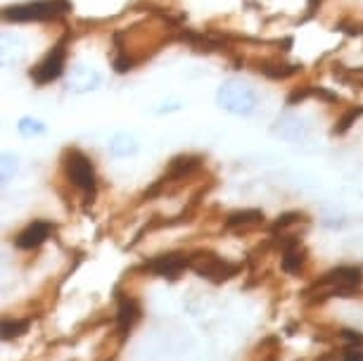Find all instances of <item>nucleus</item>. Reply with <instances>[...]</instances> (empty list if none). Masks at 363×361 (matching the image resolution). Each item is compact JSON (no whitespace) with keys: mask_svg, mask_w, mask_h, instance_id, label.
I'll return each instance as SVG.
<instances>
[{"mask_svg":"<svg viewBox=\"0 0 363 361\" xmlns=\"http://www.w3.org/2000/svg\"><path fill=\"white\" fill-rule=\"evenodd\" d=\"M50 236H52V224H50V221L36 219V221H31V224L24 226L22 231L15 236V248L22 250V252L38 250Z\"/></svg>","mask_w":363,"mask_h":361,"instance_id":"nucleus-8","label":"nucleus"},{"mask_svg":"<svg viewBox=\"0 0 363 361\" xmlns=\"http://www.w3.org/2000/svg\"><path fill=\"white\" fill-rule=\"evenodd\" d=\"M306 262V252L301 250L297 238H285L283 240V257H280V267L285 274H299L304 269Z\"/></svg>","mask_w":363,"mask_h":361,"instance_id":"nucleus-11","label":"nucleus"},{"mask_svg":"<svg viewBox=\"0 0 363 361\" xmlns=\"http://www.w3.org/2000/svg\"><path fill=\"white\" fill-rule=\"evenodd\" d=\"M216 102H219L221 110L238 114V117H247L257 107V93L247 81L226 79L216 90Z\"/></svg>","mask_w":363,"mask_h":361,"instance_id":"nucleus-3","label":"nucleus"},{"mask_svg":"<svg viewBox=\"0 0 363 361\" xmlns=\"http://www.w3.org/2000/svg\"><path fill=\"white\" fill-rule=\"evenodd\" d=\"M100 86V74L93 67H86V64H74L66 71V88L71 93H88V90H95Z\"/></svg>","mask_w":363,"mask_h":361,"instance_id":"nucleus-10","label":"nucleus"},{"mask_svg":"<svg viewBox=\"0 0 363 361\" xmlns=\"http://www.w3.org/2000/svg\"><path fill=\"white\" fill-rule=\"evenodd\" d=\"M62 171H64V178L81 192L93 195L95 188H98V174H95L93 162H90L88 155L81 153L78 148H66L64 150Z\"/></svg>","mask_w":363,"mask_h":361,"instance_id":"nucleus-2","label":"nucleus"},{"mask_svg":"<svg viewBox=\"0 0 363 361\" xmlns=\"http://www.w3.org/2000/svg\"><path fill=\"white\" fill-rule=\"evenodd\" d=\"M62 71H64V45L57 43L43 59H41L38 64H36L31 71H29V76L34 79V83H38V86H45V83L59 79V76H62Z\"/></svg>","mask_w":363,"mask_h":361,"instance_id":"nucleus-6","label":"nucleus"},{"mask_svg":"<svg viewBox=\"0 0 363 361\" xmlns=\"http://www.w3.org/2000/svg\"><path fill=\"white\" fill-rule=\"evenodd\" d=\"M0 52H3V64H5V67H12V64L24 62V57H27V43H24L22 36L5 31L3 34V48H0Z\"/></svg>","mask_w":363,"mask_h":361,"instance_id":"nucleus-13","label":"nucleus"},{"mask_svg":"<svg viewBox=\"0 0 363 361\" xmlns=\"http://www.w3.org/2000/svg\"><path fill=\"white\" fill-rule=\"evenodd\" d=\"M31 326V321L29 318H3V328H0V333H3V340H15V338H22L24 333Z\"/></svg>","mask_w":363,"mask_h":361,"instance_id":"nucleus-16","label":"nucleus"},{"mask_svg":"<svg viewBox=\"0 0 363 361\" xmlns=\"http://www.w3.org/2000/svg\"><path fill=\"white\" fill-rule=\"evenodd\" d=\"M264 224V214L259 209H242V212H231L226 216L228 228H252Z\"/></svg>","mask_w":363,"mask_h":361,"instance_id":"nucleus-15","label":"nucleus"},{"mask_svg":"<svg viewBox=\"0 0 363 361\" xmlns=\"http://www.w3.org/2000/svg\"><path fill=\"white\" fill-rule=\"evenodd\" d=\"M17 131H20L24 138H36L45 134V124L36 117H22L20 124H17Z\"/></svg>","mask_w":363,"mask_h":361,"instance_id":"nucleus-17","label":"nucleus"},{"mask_svg":"<svg viewBox=\"0 0 363 361\" xmlns=\"http://www.w3.org/2000/svg\"><path fill=\"white\" fill-rule=\"evenodd\" d=\"M273 131H276V136L285 138L290 143H297L301 138H306L308 126L304 124V119L297 117V114H283V117L278 119Z\"/></svg>","mask_w":363,"mask_h":361,"instance_id":"nucleus-12","label":"nucleus"},{"mask_svg":"<svg viewBox=\"0 0 363 361\" xmlns=\"http://www.w3.org/2000/svg\"><path fill=\"white\" fill-rule=\"evenodd\" d=\"M340 338L347 342V345H356V347H363V333L361 330H354V328H342L340 330Z\"/></svg>","mask_w":363,"mask_h":361,"instance_id":"nucleus-20","label":"nucleus"},{"mask_svg":"<svg viewBox=\"0 0 363 361\" xmlns=\"http://www.w3.org/2000/svg\"><path fill=\"white\" fill-rule=\"evenodd\" d=\"M363 285V269L356 264H344L325 271L320 278L313 283V288L320 290L325 297H354L356 290Z\"/></svg>","mask_w":363,"mask_h":361,"instance_id":"nucleus-1","label":"nucleus"},{"mask_svg":"<svg viewBox=\"0 0 363 361\" xmlns=\"http://www.w3.org/2000/svg\"><path fill=\"white\" fill-rule=\"evenodd\" d=\"M17 171H20V160H17V155L3 153V162H0V178H3V183H10V180L17 176Z\"/></svg>","mask_w":363,"mask_h":361,"instance_id":"nucleus-18","label":"nucleus"},{"mask_svg":"<svg viewBox=\"0 0 363 361\" xmlns=\"http://www.w3.org/2000/svg\"><path fill=\"white\" fill-rule=\"evenodd\" d=\"M143 318V306L136 297H121L117 306V330L121 338L131 335V330L138 326V321Z\"/></svg>","mask_w":363,"mask_h":361,"instance_id":"nucleus-9","label":"nucleus"},{"mask_svg":"<svg viewBox=\"0 0 363 361\" xmlns=\"http://www.w3.org/2000/svg\"><path fill=\"white\" fill-rule=\"evenodd\" d=\"M342 361H363V347L347 345L342 350Z\"/></svg>","mask_w":363,"mask_h":361,"instance_id":"nucleus-21","label":"nucleus"},{"mask_svg":"<svg viewBox=\"0 0 363 361\" xmlns=\"http://www.w3.org/2000/svg\"><path fill=\"white\" fill-rule=\"evenodd\" d=\"M138 153V141L133 134H126V131H121V134H114V138L110 141V155L117 160H126V157H133V155Z\"/></svg>","mask_w":363,"mask_h":361,"instance_id":"nucleus-14","label":"nucleus"},{"mask_svg":"<svg viewBox=\"0 0 363 361\" xmlns=\"http://www.w3.org/2000/svg\"><path fill=\"white\" fill-rule=\"evenodd\" d=\"M145 269L152 271L155 276L162 278H178L185 269H190V255H180V252H166L155 260L145 262Z\"/></svg>","mask_w":363,"mask_h":361,"instance_id":"nucleus-7","label":"nucleus"},{"mask_svg":"<svg viewBox=\"0 0 363 361\" xmlns=\"http://www.w3.org/2000/svg\"><path fill=\"white\" fill-rule=\"evenodd\" d=\"M359 114H363V107H361V110H356V107H354V110H349V112L340 119V126H335V134H344V131H347L349 126H352V124L356 122V119H359Z\"/></svg>","mask_w":363,"mask_h":361,"instance_id":"nucleus-19","label":"nucleus"},{"mask_svg":"<svg viewBox=\"0 0 363 361\" xmlns=\"http://www.w3.org/2000/svg\"><path fill=\"white\" fill-rule=\"evenodd\" d=\"M69 12L66 0H31L22 5H8L3 10L5 22H45Z\"/></svg>","mask_w":363,"mask_h":361,"instance_id":"nucleus-4","label":"nucleus"},{"mask_svg":"<svg viewBox=\"0 0 363 361\" xmlns=\"http://www.w3.org/2000/svg\"><path fill=\"white\" fill-rule=\"evenodd\" d=\"M190 269L211 283H223L233 278L240 271L238 264H231L223 257L214 255V252H195V255H190Z\"/></svg>","mask_w":363,"mask_h":361,"instance_id":"nucleus-5","label":"nucleus"}]
</instances>
